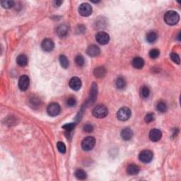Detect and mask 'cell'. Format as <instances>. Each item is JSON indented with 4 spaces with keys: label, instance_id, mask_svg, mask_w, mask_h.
<instances>
[{
    "label": "cell",
    "instance_id": "obj_1",
    "mask_svg": "<svg viewBox=\"0 0 181 181\" xmlns=\"http://www.w3.org/2000/svg\"><path fill=\"white\" fill-rule=\"evenodd\" d=\"M179 20H180V16L176 11L173 10L167 11L164 15V21L168 25H176L178 23Z\"/></svg>",
    "mask_w": 181,
    "mask_h": 181
},
{
    "label": "cell",
    "instance_id": "obj_2",
    "mask_svg": "<svg viewBox=\"0 0 181 181\" xmlns=\"http://www.w3.org/2000/svg\"><path fill=\"white\" fill-rule=\"evenodd\" d=\"M92 113L95 118H103L108 115V110L104 105H98L93 109Z\"/></svg>",
    "mask_w": 181,
    "mask_h": 181
},
{
    "label": "cell",
    "instance_id": "obj_3",
    "mask_svg": "<svg viewBox=\"0 0 181 181\" xmlns=\"http://www.w3.org/2000/svg\"><path fill=\"white\" fill-rule=\"evenodd\" d=\"M95 144V140L92 137H87L81 142V147L84 151H91L93 149Z\"/></svg>",
    "mask_w": 181,
    "mask_h": 181
},
{
    "label": "cell",
    "instance_id": "obj_4",
    "mask_svg": "<svg viewBox=\"0 0 181 181\" xmlns=\"http://www.w3.org/2000/svg\"><path fill=\"white\" fill-rule=\"evenodd\" d=\"M153 157H154V154L152 151L150 150H144L140 152L139 155V158L141 161L145 164H148L152 161Z\"/></svg>",
    "mask_w": 181,
    "mask_h": 181
},
{
    "label": "cell",
    "instance_id": "obj_5",
    "mask_svg": "<svg viewBox=\"0 0 181 181\" xmlns=\"http://www.w3.org/2000/svg\"><path fill=\"white\" fill-rule=\"evenodd\" d=\"M118 118L121 121H126L131 117V110L127 107L121 108L117 113Z\"/></svg>",
    "mask_w": 181,
    "mask_h": 181
},
{
    "label": "cell",
    "instance_id": "obj_6",
    "mask_svg": "<svg viewBox=\"0 0 181 181\" xmlns=\"http://www.w3.org/2000/svg\"><path fill=\"white\" fill-rule=\"evenodd\" d=\"M61 111V108L59 106L58 103H53L51 104H50L47 108V112L48 113L49 115L50 116L55 117L57 116L59 114Z\"/></svg>",
    "mask_w": 181,
    "mask_h": 181
},
{
    "label": "cell",
    "instance_id": "obj_7",
    "mask_svg": "<svg viewBox=\"0 0 181 181\" xmlns=\"http://www.w3.org/2000/svg\"><path fill=\"white\" fill-rule=\"evenodd\" d=\"M79 12L83 17H89L92 13V7L88 3H83L79 6Z\"/></svg>",
    "mask_w": 181,
    "mask_h": 181
},
{
    "label": "cell",
    "instance_id": "obj_8",
    "mask_svg": "<svg viewBox=\"0 0 181 181\" xmlns=\"http://www.w3.org/2000/svg\"><path fill=\"white\" fill-rule=\"evenodd\" d=\"M95 39L99 44L101 45H106L107 43H108L109 41H110V36L107 33L103 31L98 32L95 35Z\"/></svg>",
    "mask_w": 181,
    "mask_h": 181
},
{
    "label": "cell",
    "instance_id": "obj_9",
    "mask_svg": "<svg viewBox=\"0 0 181 181\" xmlns=\"http://www.w3.org/2000/svg\"><path fill=\"white\" fill-rule=\"evenodd\" d=\"M30 84V80L29 77L26 75H23L20 77L19 81V87L21 91H25L29 88Z\"/></svg>",
    "mask_w": 181,
    "mask_h": 181
},
{
    "label": "cell",
    "instance_id": "obj_10",
    "mask_svg": "<svg viewBox=\"0 0 181 181\" xmlns=\"http://www.w3.org/2000/svg\"><path fill=\"white\" fill-rule=\"evenodd\" d=\"M69 84L71 89H73L74 91H78L81 89L82 83H81L80 79L77 77H74L70 79Z\"/></svg>",
    "mask_w": 181,
    "mask_h": 181
},
{
    "label": "cell",
    "instance_id": "obj_11",
    "mask_svg": "<svg viewBox=\"0 0 181 181\" xmlns=\"http://www.w3.org/2000/svg\"><path fill=\"white\" fill-rule=\"evenodd\" d=\"M42 49L45 52H50L54 49L55 47V43L52 40L50 39H45L44 41L42 42L41 44Z\"/></svg>",
    "mask_w": 181,
    "mask_h": 181
},
{
    "label": "cell",
    "instance_id": "obj_12",
    "mask_svg": "<svg viewBox=\"0 0 181 181\" xmlns=\"http://www.w3.org/2000/svg\"><path fill=\"white\" fill-rule=\"evenodd\" d=\"M162 137V132L158 129H153L149 132V138L152 142H156L161 140Z\"/></svg>",
    "mask_w": 181,
    "mask_h": 181
},
{
    "label": "cell",
    "instance_id": "obj_13",
    "mask_svg": "<svg viewBox=\"0 0 181 181\" xmlns=\"http://www.w3.org/2000/svg\"><path fill=\"white\" fill-rule=\"evenodd\" d=\"M101 53V50L95 45H91L87 49V54L91 57H97Z\"/></svg>",
    "mask_w": 181,
    "mask_h": 181
},
{
    "label": "cell",
    "instance_id": "obj_14",
    "mask_svg": "<svg viewBox=\"0 0 181 181\" xmlns=\"http://www.w3.org/2000/svg\"><path fill=\"white\" fill-rule=\"evenodd\" d=\"M133 136V132L129 127H126V128L123 129L121 132V137L122 138V140L125 141H129L132 139Z\"/></svg>",
    "mask_w": 181,
    "mask_h": 181
},
{
    "label": "cell",
    "instance_id": "obj_15",
    "mask_svg": "<svg viewBox=\"0 0 181 181\" xmlns=\"http://www.w3.org/2000/svg\"><path fill=\"white\" fill-rule=\"evenodd\" d=\"M144 65V61L142 57H136L133 59L132 60V66L134 67L135 69H142Z\"/></svg>",
    "mask_w": 181,
    "mask_h": 181
},
{
    "label": "cell",
    "instance_id": "obj_16",
    "mask_svg": "<svg viewBox=\"0 0 181 181\" xmlns=\"http://www.w3.org/2000/svg\"><path fill=\"white\" fill-rule=\"evenodd\" d=\"M140 170V167L136 164H130L127 168V173L129 175H132V176L138 174Z\"/></svg>",
    "mask_w": 181,
    "mask_h": 181
},
{
    "label": "cell",
    "instance_id": "obj_17",
    "mask_svg": "<svg viewBox=\"0 0 181 181\" xmlns=\"http://www.w3.org/2000/svg\"><path fill=\"white\" fill-rule=\"evenodd\" d=\"M91 95H90V103H93L94 102L95 98L97 97V93H98V87H97V84L95 83H93L92 86H91Z\"/></svg>",
    "mask_w": 181,
    "mask_h": 181
},
{
    "label": "cell",
    "instance_id": "obj_18",
    "mask_svg": "<svg viewBox=\"0 0 181 181\" xmlns=\"http://www.w3.org/2000/svg\"><path fill=\"white\" fill-rule=\"evenodd\" d=\"M68 27L67 26L65 25H61L59 26L57 28V34L59 37H65L66 36V35L68 34Z\"/></svg>",
    "mask_w": 181,
    "mask_h": 181
},
{
    "label": "cell",
    "instance_id": "obj_19",
    "mask_svg": "<svg viewBox=\"0 0 181 181\" xmlns=\"http://www.w3.org/2000/svg\"><path fill=\"white\" fill-rule=\"evenodd\" d=\"M93 73H94V76L97 77V78H103L106 74V70H105L104 67H99L94 69V72Z\"/></svg>",
    "mask_w": 181,
    "mask_h": 181
},
{
    "label": "cell",
    "instance_id": "obj_20",
    "mask_svg": "<svg viewBox=\"0 0 181 181\" xmlns=\"http://www.w3.org/2000/svg\"><path fill=\"white\" fill-rule=\"evenodd\" d=\"M17 62L19 66L25 67L28 64V57L26 55H20L17 57Z\"/></svg>",
    "mask_w": 181,
    "mask_h": 181
},
{
    "label": "cell",
    "instance_id": "obj_21",
    "mask_svg": "<svg viewBox=\"0 0 181 181\" xmlns=\"http://www.w3.org/2000/svg\"><path fill=\"white\" fill-rule=\"evenodd\" d=\"M146 41L149 43H154L157 39V34L155 32L151 31L146 34Z\"/></svg>",
    "mask_w": 181,
    "mask_h": 181
},
{
    "label": "cell",
    "instance_id": "obj_22",
    "mask_svg": "<svg viewBox=\"0 0 181 181\" xmlns=\"http://www.w3.org/2000/svg\"><path fill=\"white\" fill-rule=\"evenodd\" d=\"M75 177L79 180H84L86 178V173L82 169H77L75 171Z\"/></svg>",
    "mask_w": 181,
    "mask_h": 181
},
{
    "label": "cell",
    "instance_id": "obj_23",
    "mask_svg": "<svg viewBox=\"0 0 181 181\" xmlns=\"http://www.w3.org/2000/svg\"><path fill=\"white\" fill-rule=\"evenodd\" d=\"M59 62H60L61 66L63 68L67 69L69 67V60L67 58V57L65 55H60L59 56Z\"/></svg>",
    "mask_w": 181,
    "mask_h": 181
},
{
    "label": "cell",
    "instance_id": "obj_24",
    "mask_svg": "<svg viewBox=\"0 0 181 181\" xmlns=\"http://www.w3.org/2000/svg\"><path fill=\"white\" fill-rule=\"evenodd\" d=\"M115 84H116L117 88L118 89H123L125 87L126 82H125V80L122 77H119L115 81Z\"/></svg>",
    "mask_w": 181,
    "mask_h": 181
},
{
    "label": "cell",
    "instance_id": "obj_25",
    "mask_svg": "<svg viewBox=\"0 0 181 181\" xmlns=\"http://www.w3.org/2000/svg\"><path fill=\"white\" fill-rule=\"evenodd\" d=\"M140 95L142 98H146L149 96L150 95V90L147 86H142L140 90Z\"/></svg>",
    "mask_w": 181,
    "mask_h": 181
},
{
    "label": "cell",
    "instance_id": "obj_26",
    "mask_svg": "<svg viewBox=\"0 0 181 181\" xmlns=\"http://www.w3.org/2000/svg\"><path fill=\"white\" fill-rule=\"evenodd\" d=\"M156 109L159 112L165 113L167 110V105L166 104V103L161 101V102L157 103Z\"/></svg>",
    "mask_w": 181,
    "mask_h": 181
},
{
    "label": "cell",
    "instance_id": "obj_27",
    "mask_svg": "<svg viewBox=\"0 0 181 181\" xmlns=\"http://www.w3.org/2000/svg\"><path fill=\"white\" fill-rule=\"evenodd\" d=\"M1 5L2 7L5 9H10V8L13 7L14 5V2L11 1V0H4L1 2Z\"/></svg>",
    "mask_w": 181,
    "mask_h": 181
},
{
    "label": "cell",
    "instance_id": "obj_28",
    "mask_svg": "<svg viewBox=\"0 0 181 181\" xmlns=\"http://www.w3.org/2000/svg\"><path fill=\"white\" fill-rule=\"evenodd\" d=\"M57 147L59 152L62 153V154H65V153L66 152V146H65V144H64L63 142H57Z\"/></svg>",
    "mask_w": 181,
    "mask_h": 181
},
{
    "label": "cell",
    "instance_id": "obj_29",
    "mask_svg": "<svg viewBox=\"0 0 181 181\" xmlns=\"http://www.w3.org/2000/svg\"><path fill=\"white\" fill-rule=\"evenodd\" d=\"M160 55V52L158 49H152L149 52V57L152 59H156Z\"/></svg>",
    "mask_w": 181,
    "mask_h": 181
},
{
    "label": "cell",
    "instance_id": "obj_30",
    "mask_svg": "<svg viewBox=\"0 0 181 181\" xmlns=\"http://www.w3.org/2000/svg\"><path fill=\"white\" fill-rule=\"evenodd\" d=\"M75 62L79 67H82L84 65V59L81 55H77L75 58Z\"/></svg>",
    "mask_w": 181,
    "mask_h": 181
},
{
    "label": "cell",
    "instance_id": "obj_31",
    "mask_svg": "<svg viewBox=\"0 0 181 181\" xmlns=\"http://www.w3.org/2000/svg\"><path fill=\"white\" fill-rule=\"evenodd\" d=\"M154 118H155V116H154V113H147V114L146 115V116H145L144 120L146 122L149 123V122H152V121H154Z\"/></svg>",
    "mask_w": 181,
    "mask_h": 181
},
{
    "label": "cell",
    "instance_id": "obj_32",
    "mask_svg": "<svg viewBox=\"0 0 181 181\" xmlns=\"http://www.w3.org/2000/svg\"><path fill=\"white\" fill-rule=\"evenodd\" d=\"M170 59H172L173 62H174L176 64H180V57H179L178 54H176V53H173L170 54Z\"/></svg>",
    "mask_w": 181,
    "mask_h": 181
},
{
    "label": "cell",
    "instance_id": "obj_33",
    "mask_svg": "<svg viewBox=\"0 0 181 181\" xmlns=\"http://www.w3.org/2000/svg\"><path fill=\"white\" fill-rule=\"evenodd\" d=\"M67 104L69 107H73L77 104V101L76 99L73 97H70L67 100Z\"/></svg>",
    "mask_w": 181,
    "mask_h": 181
},
{
    "label": "cell",
    "instance_id": "obj_34",
    "mask_svg": "<svg viewBox=\"0 0 181 181\" xmlns=\"http://www.w3.org/2000/svg\"><path fill=\"white\" fill-rule=\"evenodd\" d=\"M75 127V124L74 123H69V124H65L64 126L62 127L63 129H65L66 131H68V132H70Z\"/></svg>",
    "mask_w": 181,
    "mask_h": 181
},
{
    "label": "cell",
    "instance_id": "obj_35",
    "mask_svg": "<svg viewBox=\"0 0 181 181\" xmlns=\"http://www.w3.org/2000/svg\"><path fill=\"white\" fill-rule=\"evenodd\" d=\"M83 130L86 132H91L93 130V127L91 124H86L83 126Z\"/></svg>",
    "mask_w": 181,
    "mask_h": 181
},
{
    "label": "cell",
    "instance_id": "obj_36",
    "mask_svg": "<svg viewBox=\"0 0 181 181\" xmlns=\"http://www.w3.org/2000/svg\"><path fill=\"white\" fill-rule=\"evenodd\" d=\"M54 3H55V5L56 6V7H59V6L62 4V1H55Z\"/></svg>",
    "mask_w": 181,
    "mask_h": 181
}]
</instances>
